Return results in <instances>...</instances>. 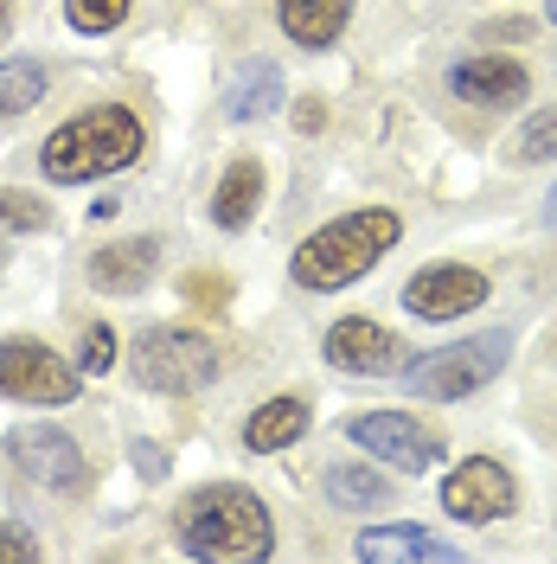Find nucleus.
I'll list each match as a JSON object with an SVG mask.
<instances>
[{
  "label": "nucleus",
  "mask_w": 557,
  "mask_h": 564,
  "mask_svg": "<svg viewBox=\"0 0 557 564\" xmlns=\"http://www.w3.org/2000/svg\"><path fill=\"white\" fill-rule=\"evenodd\" d=\"M7 456H13V468H26V481H39V488H52V494H77L90 481L84 449L70 443V430H58V423H20V430H7Z\"/></svg>",
  "instance_id": "nucleus-9"
},
{
  "label": "nucleus",
  "mask_w": 557,
  "mask_h": 564,
  "mask_svg": "<svg viewBox=\"0 0 557 564\" xmlns=\"http://www.w3.org/2000/svg\"><path fill=\"white\" fill-rule=\"evenodd\" d=\"M179 289H186V302H193V308H206V315H218V308H225V295H231L218 276H186Z\"/></svg>",
  "instance_id": "nucleus-25"
},
{
  "label": "nucleus",
  "mask_w": 557,
  "mask_h": 564,
  "mask_svg": "<svg viewBox=\"0 0 557 564\" xmlns=\"http://www.w3.org/2000/svg\"><path fill=\"white\" fill-rule=\"evenodd\" d=\"M174 539L186 558H211V564H263L276 552V527L270 507L238 481L186 494L174 507Z\"/></svg>",
  "instance_id": "nucleus-1"
},
{
  "label": "nucleus",
  "mask_w": 557,
  "mask_h": 564,
  "mask_svg": "<svg viewBox=\"0 0 557 564\" xmlns=\"http://www.w3.org/2000/svg\"><path fill=\"white\" fill-rule=\"evenodd\" d=\"M506 359H513V334H474V340L436 347V352H423V359H404V391L449 404V398H468L488 379H500Z\"/></svg>",
  "instance_id": "nucleus-4"
},
{
  "label": "nucleus",
  "mask_w": 557,
  "mask_h": 564,
  "mask_svg": "<svg viewBox=\"0 0 557 564\" xmlns=\"http://www.w3.org/2000/svg\"><path fill=\"white\" fill-rule=\"evenodd\" d=\"M545 13H551V26H557V0H551V7H545Z\"/></svg>",
  "instance_id": "nucleus-31"
},
{
  "label": "nucleus",
  "mask_w": 557,
  "mask_h": 564,
  "mask_svg": "<svg viewBox=\"0 0 557 564\" xmlns=\"http://www.w3.org/2000/svg\"><path fill=\"white\" fill-rule=\"evenodd\" d=\"M270 109H282V70H276V58H250L238 70V84H231V97H225V116L231 122H256Z\"/></svg>",
  "instance_id": "nucleus-18"
},
{
  "label": "nucleus",
  "mask_w": 557,
  "mask_h": 564,
  "mask_svg": "<svg viewBox=\"0 0 557 564\" xmlns=\"http://www.w3.org/2000/svg\"><path fill=\"white\" fill-rule=\"evenodd\" d=\"M359 558H372V564H391V558L449 564L455 539H436V532H423V527H372V532H359Z\"/></svg>",
  "instance_id": "nucleus-17"
},
{
  "label": "nucleus",
  "mask_w": 557,
  "mask_h": 564,
  "mask_svg": "<svg viewBox=\"0 0 557 564\" xmlns=\"http://www.w3.org/2000/svg\"><path fill=\"white\" fill-rule=\"evenodd\" d=\"M116 366V327L97 321V327H84V340H77V372H109Z\"/></svg>",
  "instance_id": "nucleus-24"
},
{
  "label": "nucleus",
  "mask_w": 557,
  "mask_h": 564,
  "mask_svg": "<svg viewBox=\"0 0 557 564\" xmlns=\"http://www.w3.org/2000/svg\"><path fill=\"white\" fill-rule=\"evenodd\" d=\"M397 238H404V218H397L391 206H365V212H347V218L320 225L314 238H302L295 257H288V270H295L302 289L334 295V289H347V282L365 276Z\"/></svg>",
  "instance_id": "nucleus-3"
},
{
  "label": "nucleus",
  "mask_w": 557,
  "mask_h": 564,
  "mask_svg": "<svg viewBox=\"0 0 557 564\" xmlns=\"http://www.w3.org/2000/svg\"><path fill=\"white\" fill-rule=\"evenodd\" d=\"M129 7L135 0H65V20H70V33L97 39V33H116L129 20Z\"/></svg>",
  "instance_id": "nucleus-21"
},
{
  "label": "nucleus",
  "mask_w": 557,
  "mask_h": 564,
  "mask_svg": "<svg viewBox=\"0 0 557 564\" xmlns=\"http://www.w3.org/2000/svg\"><path fill=\"white\" fill-rule=\"evenodd\" d=\"M302 430H308V398H270V404L250 411L244 449L250 456H276L288 443H302Z\"/></svg>",
  "instance_id": "nucleus-16"
},
{
  "label": "nucleus",
  "mask_w": 557,
  "mask_h": 564,
  "mask_svg": "<svg viewBox=\"0 0 557 564\" xmlns=\"http://www.w3.org/2000/svg\"><path fill=\"white\" fill-rule=\"evenodd\" d=\"M493 295V282L474 270V263H429L404 282V308L417 321H455V315H474L481 302Z\"/></svg>",
  "instance_id": "nucleus-10"
},
{
  "label": "nucleus",
  "mask_w": 557,
  "mask_h": 564,
  "mask_svg": "<svg viewBox=\"0 0 557 564\" xmlns=\"http://www.w3.org/2000/svg\"><path fill=\"white\" fill-rule=\"evenodd\" d=\"M84 391V372L65 366L45 340H0V398L13 404H70Z\"/></svg>",
  "instance_id": "nucleus-8"
},
{
  "label": "nucleus",
  "mask_w": 557,
  "mask_h": 564,
  "mask_svg": "<svg viewBox=\"0 0 557 564\" xmlns=\"http://www.w3.org/2000/svg\"><path fill=\"white\" fill-rule=\"evenodd\" d=\"M320 352H327V366L359 372V379H391V372H404V340H397L391 327H379V321H365V315L334 321L327 340H320Z\"/></svg>",
  "instance_id": "nucleus-11"
},
{
  "label": "nucleus",
  "mask_w": 557,
  "mask_h": 564,
  "mask_svg": "<svg viewBox=\"0 0 557 564\" xmlns=\"http://www.w3.org/2000/svg\"><path fill=\"white\" fill-rule=\"evenodd\" d=\"M0 558L33 564V558H39V539H33V532H20V527H7V520H0Z\"/></svg>",
  "instance_id": "nucleus-26"
},
{
  "label": "nucleus",
  "mask_w": 557,
  "mask_h": 564,
  "mask_svg": "<svg viewBox=\"0 0 557 564\" xmlns=\"http://www.w3.org/2000/svg\"><path fill=\"white\" fill-rule=\"evenodd\" d=\"M154 263H161V245L154 238H116L90 257V282L103 295H141L154 282Z\"/></svg>",
  "instance_id": "nucleus-13"
},
{
  "label": "nucleus",
  "mask_w": 557,
  "mask_h": 564,
  "mask_svg": "<svg viewBox=\"0 0 557 564\" xmlns=\"http://www.w3.org/2000/svg\"><path fill=\"white\" fill-rule=\"evenodd\" d=\"M45 97V65L39 58H0V116H26Z\"/></svg>",
  "instance_id": "nucleus-20"
},
{
  "label": "nucleus",
  "mask_w": 557,
  "mask_h": 564,
  "mask_svg": "<svg viewBox=\"0 0 557 564\" xmlns=\"http://www.w3.org/2000/svg\"><path fill=\"white\" fill-rule=\"evenodd\" d=\"M449 90L461 97L468 109H520L525 90H532V77H525L520 58H461L449 65Z\"/></svg>",
  "instance_id": "nucleus-12"
},
{
  "label": "nucleus",
  "mask_w": 557,
  "mask_h": 564,
  "mask_svg": "<svg viewBox=\"0 0 557 564\" xmlns=\"http://www.w3.org/2000/svg\"><path fill=\"white\" fill-rule=\"evenodd\" d=\"M295 129H308V135H314V129H320V104H302V109H295Z\"/></svg>",
  "instance_id": "nucleus-28"
},
{
  "label": "nucleus",
  "mask_w": 557,
  "mask_h": 564,
  "mask_svg": "<svg viewBox=\"0 0 557 564\" xmlns=\"http://www.w3.org/2000/svg\"><path fill=\"white\" fill-rule=\"evenodd\" d=\"M52 206L39 193H20V186H0V231H45Z\"/></svg>",
  "instance_id": "nucleus-22"
},
{
  "label": "nucleus",
  "mask_w": 557,
  "mask_h": 564,
  "mask_svg": "<svg viewBox=\"0 0 557 564\" xmlns=\"http://www.w3.org/2000/svg\"><path fill=\"white\" fill-rule=\"evenodd\" d=\"M129 462H135V475H148V481L167 475V449L161 443H129Z\"/></svg>",
  "instance_id": "nucleus-27"
},
{
  "label": "nucleus",
  "mask_w": 557,
  "mask_h": 564,
  "mask_svg": "<svg viewBox=\"0 0 557 564\" xmlns=\"http://www.w3.org/2000/svg\"><path fill=\"white\" fill-rule=\"evenodd\" d=\"M263 206V161H231L225 180H218V193H211V225L218 231H244L250 218Z\"/></svg>",
  "instance_id": "nucleus-15"
},
{
  "label": "nucleus",
  "mask_w": 557,
  "mask_h": 564,
  "mask_svg": "<svg viewBox=\"0 0 557 564\" xmlns=\"http://www.w3.org/2000/svg\"><path fill=\"white\" fill-rule=\"evenodd\" d=\"M352 20V0H276V26L302 52H327V45H340Z\"/></svg>",
  "instance_id": "nucleus-14"
},
{
  "label": "nucleus",
  "mask_w": 557,
  "mask_h": 564,
  "mask_svg": "<svg viewBox=\"0 0 557 564\" xmlns=\"http://www.w3.org/2000/svg\"><path fill=\"white\" fill-rule=\"evenodd\" d=\"M513 154H520V167L557 161V104H551V109H538V116L525 122V129H520V148H513Z\"/></svg>",
  "instance_id": "nucleus-23"
},
{
  "label": "nucleus",
  "mask_w": 557,
  "mask_h": 564,
  "mask_svg": "<svg viewBox=\"0 0 557 564\" xmlns=\"http://www.w3.org/2000/svg\"><path fill=\"white\" fill-rule=\"evenodd\" d=\"M327 500L352 507V513H384L397 500V488L384 475H372V468H327Z\"/></svg>",
  "instance_id": "nucleus-19"
},
{
  "label": "nucleus",
  "mask_w": 557,
  "mask_h": 564,
  "mask_svg": "<svg viewBox=\"0 0 557 564\" xmlns=\"http://www.w3.org/2000/svg\"><path fill=\"white\" fill-rule=\"evenodd\" d=\"M513 507H520V481H513L506 462L468 456L443 475V513L461 520V527H493V520H506Z\"/></svg>",
  "instance_id": "nucleus-7"
},
{
  "label": "nucleus",
  "mask_w": 557,
  "mask_h": 564,
  "mask_svg": "<svg viewBox=\"0 0 557 564\" xmlns=\"http://www.w3.org/2000/svg\"><path fill=\"white\" fill-rule=\"evenodd\" d=\"M218 366H225V352L199 327H148L135 340V379L148 391H167V398H186V391L211 386Z\"/></svg>",
  "instance_id": "nucleus-5"
},
{
  "label": "nucleus",
  "mask_w": 557,
  "mask_h": 564,
  "mask_svg": "<svg viewBox=\"0 0 557 564\" xmlns=\"http://www.w3.org/2000/svg\"><path fill=\"white\" fill-rule=\"evenodd\" d=\"M347 443L352 449H365V456L391 462V468H404V475H423V468L443 462V430L404 417V411H352L347 417Z\"/></svg>",
  "instance_id": "nucleus-6"
},
{
  "label": "nucleus",
  "mask_w": 557,
  "mask_h": 564,
  "mask_svg": "<svg viewBox=\"0 0 557 564\" xmlns=\"http://www.w3.org/2000/svg\"><path fill=\"white\" fill-rule=\"evenodd\" d=\"M545 225H551V231H557V186H551V193H545Z\"/></svg>",
  "instance_id": "nucleus-29"
},
{
  "label": "nucleus",
  "mask_w": 557,
  "mask_h": 564,
  "mask_svg": "<svg viewBox=\"0 0 557 564\" xmlns=\"http://www.w3.org/2000/svg\"><path fill=\"white\" fill-rule=\"evenodd\" d=\"M7 26H13V7H7V0H0V39H7Z\"/></svg>",
  "instance_id": "nucleus-30"
},
{
  "label": "nucleus",
  "mask_w": 557,
  "mask_h": 564,
  "mask_svg": "<svg viewBox=\"0 0 557 564\" xmlns=\"http://www.w3.org/2000/svg\"><path fill=\"white\" fill-rule=\"evenodd\" d=\"M141 148H148V129L129 104H97L84 116H70L65 129H52L45 148H39V167L58 186H90V180H109L122 167H135Z\"/></svg>",
  "instance_id": "nucleus-2"
}]
</instances>
